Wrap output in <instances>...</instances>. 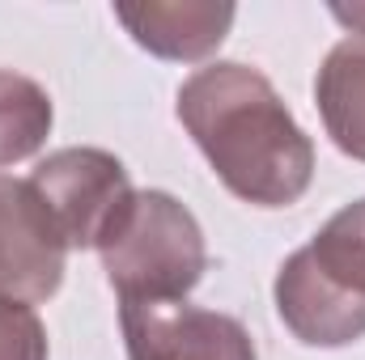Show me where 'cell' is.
I'll use <instances>...</instances> for the list:
<instances>
[{"instance_id":"obj_6","label":"cell","mask_w":365,"mask_h":360,"mask_svg":"<svg viewBox=\"0 0 365 360\" xmlns=\"http://www.w3.org/2000/svg\"><path fill=\"white\" fill-rule=\"evenodd\" d=\"M276 314L306 348H349L365 335V292L327 268L310 246L276 271Z\"/></svg>"},{"instance_id":"obj_2","label":"cell","mask_w":365,"mask_h":360,"mask_svg":"<svg viewBox=\"0 0 365 360\" xmlns=\"http://www.w3.org/2000/svg\"><path fill=\"white\" fill-rule=\"evenodd\" d=\"M93 250L119 301H182L208 268L204 229L170 191H132Z\"/></svg>"},{"instance_id":"obj_4","label":"cell","mask_w":365,"mask_h":360,"mask_svg":"<svg viewBox=\"0 0 365 360\" xmlns=\"http://www.w3.org/2000/svg\"><path fill=\"white\" fill-rule=\"evenodd\" d=\"M68 242L30 179L0 174V297L38 305L60 292Z\"/></svg>"},{"instance_id":"obj_5","label":"cell","mask_w":365,"mask_h":360,"mask_svg":"<svg viewBox=\"0 0 365 360\" xmlns=\"http://www.w3.org/2000/svg\"><path fill=\"white\" fill-rule=\"evenodd\" d=\"M119 322L128 360H259L238 318L187 301H123Z\"/></svg>"},{"instance_id":"obj_1","label":"cell","mask_w":365,"mask_h":360,"mask_svg":"<svg viewBox=\"0 0 365 360\" xmlns=\"http://www.w3.org/2000/svg\"><path fill=\"white\" fill-rule=\"evenodd\" d=\"M179 123L217 179L255 208H289L314 179V144L276 85L247 64H208L179 85Z\"/></svg>"},{"instance_id":"obj_8","label":"cell","mask_w":365,"mask_h":360,"mask_svg":"<svg viewBox=\"0 0 365 360\" xmlns=\"http://www.w3.org/2000/svg\"><path fill=\"white\" fill-rule=\"evenodd\" d=\"M314 102L331 144L365 162V34H349L327 51L314 77Z\"/></svg>"},{"instance_id":"obj_9","label":"cell","mask_w":365,"mask_h":360,"mask_svg":"<svg viewBox=\"0 0 365 360\" xmlns=\"http://www.w3.org/2000/svg\"><path fill=\"white\" fill-rule=\"evenodd\" d=\"M51 97L38 81L0 68V166L34 157L51 136Z\"/></svg>"},{"instance_id":"obj_10","label":"cell","mask_w":365,"mask_h":360,"mask_svg":"<svg viewBox=\"0 0 365 360\" xmlns=\"http://www.w3.org/2000/svg\"><path fill=\"white\" fill-rule=\"evenodd\" d=\"M47 327L34 305L0 297V360H47Z\"/></svg>"},{"instance_id":"obj_11","label":"cell","mask_w":365,"mask_h":360,"mask_svg":"<svg viewBox=\"0 0 365 360\" xmlns=\"http://www.w3.org/2000/svg\"><path fill=\"white\" fill-rule=\"evenodd\" d=\"M331 17L349 26V34H365V4H331Z\"/></svg>"},{"instance_id":"obj_7","label":"cell","mask_w":365,"mask_h":360,"mask_svg":"<svg viewBox=\"0 0 365 360\" xmlns=\"http://www.w3.org/2000/svg\"><path fill=\"white\" fill-rule=\"evenodd\" d=\"M115 17L149 55L195 64L225 43L238 9L217 0H145V4H115Z\"/></svg>"},{"instance_id":"obj_3","label":"cell","mask_w":365,"mask_h":360,"mask_svg":"<svg viewBox=\"0 0 365 360\" xmlns=\"http://www.w3.org/2000/svg\"><path fill=\"white\" fill-rule=\"evenodd\" d=\"M30 186L56 216L68 250H93L115 212L136 191L123 162L106 149H60L34 166Z\"/></svg>"}]
</instances>
